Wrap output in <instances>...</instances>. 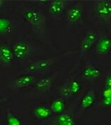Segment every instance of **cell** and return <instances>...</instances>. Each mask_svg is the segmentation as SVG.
<instances>
[{"instance_id": "cell-23", "label": "cell", "mask_w": 111, "mask_h": 125, "mask_svg": "<svg viewBox=\"0 0 111 125\" xmlns=\"http://www.w3.org/2000/svg\"><path fill=\"white\" fill-rule=\"evenodd\" d=\"M99 106L103 109H111V99H99Z\"/></svg>"}, {"instance_id": "cell-13", "label": "cell", "mask_w": 111, "mask_h": 125, "mask_svg": "<svg viewBox=\"0 0 111 125\" xmlns=\"http://www.w3.org/2000/svg\"><path fill=\"white\" fill-rule=\"evenodd\" d=\"M58 76V72L56 71L41 75L31 88L40 94H48L53 88Z\"/></svg>"}, {"instance_id": "cell-1", "label": "cell", "mask_w": 111, "mask_h": 125, "mask_svg": "<svg viewBox=\"0 0 111 125\" xmlns=\"http://www.w3.org/2000/svg\"><path fill=\"white\" fill-rule=\"evenodd\" d=\"M13 10L28 36L43 45L54 48L51 40L50 24L52 21L38 0L14 1Z\"/></svg>"}, {"instance_id": "cell-22", "label": "cell", "mask_w": 111, "mask_h": 125, "mask_svg": "<svg viewBox=\"0 0 111 125\" xmlns=\"http://www.w3.org/2000/svg\"><path fill=\"white\" fill-rule=\"evenodd\" d=\"M111 99V88L101 87L99 99Z\"/></svg>"}, {"instance_id": "cell-18", "label": "cell", "mask_w": 111, "mask_h": 125, "mask_svg": "<svg viewBox=\"0 0 111 125\" xmlns=\"http://www.w3.org/2000/svg\"><path fill=\"white\" fill-rule=\"evenodd\" d=\"M49 105L53 115H59L66 111L67 100L62 97L54 99L50 102Z\"/></svg>"}, {"instance_id": "cell-24", "label": "cell", "mask_w": 111, "mask_h": 125, "mask_svg": "<svg viewBox=\"0 0 111 125\" xmlns=\"http://www.w3.org/2000/svg\"><path fill=\"white\" fill-rule=\"evenodd\" d=\"M9 100V97L8 96H3V97H0V107L4 104L5 103L7 102V101Z\"/></svg>"}, {"instance_id": "cell-21", "label": "cell", "mask_w": 111, "mask_h": 125, "mask_svg": "<svg viewBox=\"0 0 111 125\" xmlns=\"http://www.w3.org/2000/svg\"><path fill=\"white\" fill-rule=\"evenodd\" d=\"M101 81V87L111 88V67H108Z\"/></svg>"}, {"instance_id": "cell-14", "label": "cell", "mask_w": 111, "mask_h": 125, "mask_svg": "<svg viewBox=\"0 0 111 125\" xmlns=\"http://www.w3.org/2000/svg\"><path fill=\"white\" fill-rule=\"evenodd\" d=\"M97 101V97L96 90L93 86L90 85L87 88L79 97L78 106L82 111H88L94 107Z\"/></svg>"}, {"instance_id": "cell-6", "label": "cell", "mask_w": 111, "mask_h": 125, "mask_svg": "<svg viewBox=\"0 0 111 125\" xmlns=\"http://www.w3.org/2000/svg\"><path fill=\"white\" fill-rule=\"evenodd\" d=\"M100 34V29L93 23H91L88 27L79 33V49L77 54L79 59L74 68L78 67L81 62L84 61L85 57L90 54L97 42Z\"/></svg>"}, {"instance_id": "cell-25", "label": "cell", "mask_w": 111, "mask_h": 125, "mask_svg": "<svg viewBox=\"0 0 111 125\" xmlns=\"http://www.w3.org/2000/svg\"><path fill=\"white\" fill-rule=\"evenodd\" d=\"M106 125H111V123H110V124H106Z\"/></svg>"}, {"instance_id": "cell-7", "label": "cell", "mask_w": 111, "mask_h": 125, "mask_svg": "<svg viewBox=\"0 0 111 125\" xmlns=\"http://www.w3.org/2000/svg\"><path fill=\"white\" fill-rule=\"evenodd\" d=\"M91 1V23L101 31L111 32V0Z\"/></svg>"}, {"instance_id": "cell-17", "label": "cell", "mask_w": 111, "mask_h": 125, "mask_svg": "<svg viewBox=\"0 0 111 125\" xmlns=\"http://www.w3.org/2000/svg\"><path fill=\"white\" fill-rule=\"evenodd\" d=\"M51 120L53 125H78L74 115L67 111L61 114L55 115Z\"/></svg>"}, {"instance_id": "cell-4", "label": "cell", "mask_w": 111, "mask_h": 125, "mask_svg": "<svg viewBox=\"0 0 111 125\" xmlns=\"http://www.w3.org/2000/svg\"><path fill=\"white\" fill-rule=\"evenodd\" d=\"M77 54L78 50H67L55 55H51L37 59L29 62L22 68V73H30L39 75L48 74L53 72L55 67L62 60Z\"/></svg>"}, {"instance_id": "cell-16", "label": "cell", "mask_w": 111, "mask_h": 125, "mask_svg": "<svg viewBox=\"0 0 111 125\" xmlns=\"http://www.w3.org/2000/svg\"><path fill=\"white\" fill-rule=\"evenodd\" d=\"M33 115L36 120L40 121H48L53 117L49 105L47 104H39L34 106L33 109Z\"/></svg>"}, {"instance_id": "cell-3", "label": "cell", "mask_w": 111, "mask_h": 125, "mask_svg": "<svg viewBox=\"0 0 111 125\" xmlns=\"http://www.w3.org/2000/svg\"><path fill=\"white\" fill-rule=\"evenodd\" d=\"M63 21L67 31L80 33L91 24V1L71 0Z\"/></svg>"}, {"instance_id": "cell-12", "label": "cell", "mask_w": 111, "mask_h": 125, "mask_svg": "<svg viewBox=\"0 0 111 125\" xmlns=\"http://www.w3.org/2000/svg\"><path fill=\"white\" fill-rule=\"evenodd\" d=\"M40 76L35 74L22 73V74L14 76L9 81L7 88L11 90L31 88Z\"/></svg>"}, {"instance_id": "cell-11", "label": "cell", "mask_w": 111, "mask_h": 125, "mask_svg": "<svg viewBox=\"0 0 111 125\" xmlns=\"http://www.w3.org/2000/svg\"><path fill=\"white\" fill-rule=\"evenodd\" d=\"M90 55H92L97 61L111 58V32L101 31L99 38Z\"/></svg>"}, {"instance_id": "cell-5", "label": "cell", "mask_w": 111, "mask_h": 125, "mask_svg": "<svg viewBox=\"0 0 111 125\" xmlns=\"http://www.w3.org/2000/svg\"><path fill=\"white\" fill-rule=\"evenodd\" d=\"M24 36L28 35L13 10L0 14V42L10 43Z\"/></svg>"}, {"instance_id": "cell-20", "label": "cell", "mask_w": 111, "mask_h": 125, "mask_svg": "<svg viewBox=\"0 0 111 125\" xmlns=\"http://www.w3.org/2000/svg\"><path fill=\"white\" fill-rule=\"evenodd\" d=\"M14 1L0 0V14L6 13L13 10Z\"/></svg>"}, {"instance_id": "cell-9", "label": "cell", "mask_w": 111, "mask_h": 125, "mask_svg": "<svg viewBox=\"0 0 111 125\" xmlns=\"http://www.w3.org/2000/svg\"><path fill=\"white\" fill-rule=\"evenodd\" d=\"M108 67H101L94 62L83 61L77 67L73 68V70H77L79 76L88 84H92L101 80Z\"/></svg>"}, {"instance_id": "cell-15", "label": "cell", "mask_w": 111, "mask_h": 125, "mask_svg": "<svg viewBox=\"0 0 111 125\" xmlns=\"http://www.w3.org/2000/svg\"><path fill=\"white\" fill-rule=\"evenodd\" d=\"M15 65L13 52L10 42H0V67H13Z\"/></svg>"}, {"instance_id": "cell-2", "label": "cell", "mask_w": 111, "mask_h": 125, "mask_svg": "<svg viewBox=\"0 0 111 125\" xmlns=\"http://www.w3.org/2000/svg\"><path fill=\"white\" fill-rule=\"evenodd\" d=\"M15 65L21 69L37 59L51 56L53 47L43 45L29 36H22L10 42Z\"/></svg>"}, {"instance_id": "cell-10", "label": "cell", "mask_w": 111, "mask_h": 125, "mask_svg": "<svg viewBox=\"0 0 111 125\" xmlns=\"http://www.w3.org/2000/svg\"><path fill=\"white\" fill-rule=\"evenodd\" d=\"M71 0H42V4L53 22L63 21Z\"/></svg>"}, {"instance_id": "cell-8", "label": "cell", "mask_w": 111, "mask_h": 125, "mask_svg": "<svg viewBox=\"0 0 111 125\" xmlns=\"http://www.w3.org/2000/svg\"><path fill=\"white\" fill-rule=\"evenodd\" d=\"M88 84L82 80L77 70H73L71 76L62 81L59 88V94L66 100H74L79 98L87 89Z\"/></svg>"}, {"instance_id": "cell-19", "label": "cell", "mask_w": 111, "mask_h": 125, "mask_svg": "<svg viewBox=\"0 0 111 125\" xmlns=\"http://www.w3.org/2000/svg\"><path fill=\"white\" fill-rule=\"evenodd\" d=\"M6 125H23V121L21 117L13 112L8 111L5 117Z\"/></svg>"}]
</instances>
